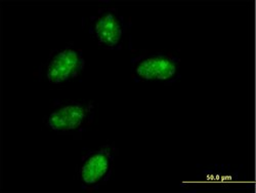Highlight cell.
<instances>
[{"label":"cell","mask_w":256,"mask_h":193,"mask_svg":"<svg viewBox=\"0 0 256 193\" xmlns=\"http://www.w3.org/2000/svg\"><path fill=\"white\" fill-rule=\"evenodd\" d=\"M94 113V101L54 100L44 124L58 135L79 138L92 123Z\"/></svg>","instance_id":"cell-1"},{"label":"cell","mask_w":256,"mask_h":193,"mask_svg":"<svg viewBox=\"0 0 256 193\" xmlns=\"http://www.w3.org/2000/svg\"><path fill=\"white\" fill-rule=\"evenodd\" d=\"M243 166H241V169ZM241 169H232L230 165L213 164L205 167L195 177L193 186L201 189H243L245 176L241 177Z\"/></svg>","instance_id":"cell-6"},{"label":"cell","mask_w":256,"mask_h":193,"mask_svg":"<svg viewBox=\"0 0 256 193\" xmlns=\"http://www.w3.org/2000/svg\"><path fill=\"white\" fill-rule=\"evenodd\" d=\"M132 76L136 82L176 83L180 78V59L170 53L142 52L130 60Z\"/></svg>","instance_id":"cell-2"},{"label":"cell","mask_w":256,"mask_h":193,"mask_svg":"<svg viewBox=\"0 0 256 193\" xmlns=\"http://www.w3.org/2000/svg\"><path fill=\"white\" fill-rule=\"evenodd\" d=\"M128 28L130 23L117 9L106 8L90 17L88 31L102 49L120 51Z\"/></svg>","instance_id":"cell-5"},{"label":"cell","mask_w":256,"mask_h":193,"mask_svg":"<svg viewBox=\"0 0 256 193\" xmlns=\"http://www.w3.org/2000/svg\"><path fill=\"white\" fill-rule=\"evenodd\" d=\"M85 68L82 50L74 46H66L52 50L39 68V79L58 85L76 79Z\"/></svg>","instance_id":"cell-4"},{"label":"cell","mask_w":256,"mask_h":193,"mask_svg":"<svg viewBox=\"0 0 256 193\" xmlns=\"http://www.w3.org/2000/svg\"><path fill=\"white\" fill-rule=\"evenodd\" d=\"M117 155L118 149L114 145L88 150L76 167V180L80 187L86 192H94L109 182Z\"/></svg>","instance_id":"cell-3"}]
</instances>
